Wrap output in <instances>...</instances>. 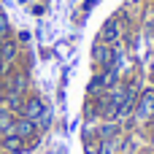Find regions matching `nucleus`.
<instances>
[{
	"instance_id": "obj_1",
	"label": "nucleus",
	"mask_w": 154,
	"mask_h": 154,
	"mask_svg": "<svg viewBox=\"0 0 154 154\" xmlns=\"http://www.w3.org/2000/svg\"><path fill=\"white\" fill-rule=\"evenodd\" d=\"M19 116L30 119V122H32L38 130H41V127H46V125L51 122V111L46 108V103H43L38 95H30V97H24V106H22Z\"/></svg>"
},
{
	"instance_id": "obj_2",
	"label": "nucleus",
	"mask_w": 154,
	"mask_h": 154,
	"mask_svg": "<svg viewBox=\"0 0 154 154\" xmlns=\"http://www.w3.org/2000/svg\"><path fill=\"white\" fill-rule=\"evenodd\" d=\"M116 60H119V46H111L106 41H97L92 46V62L106 70V68H116Z\"/></svg>"
},
{
	"instance_id": "obj_3",
	"label": "nucleus",
	"mask_w": 154,
	"mask_h": 154,
	"mask_svg": "<svg viewBox=\"0 0 154 154\" xmlns=\"http://www.w3.org/2000/svg\"><path fill=\"white\" fill-rule=\"evenodd\" d=\"M135 122L141 127H149L154 122V89H141L138 103H135Z\"/></svg>"
},
{
	"instance_id": "obj_4",
	"label": "nucleus",
	"mask_w": 154,
	"mask_h": 154,
	"mask_svg": "<svg viewBox=\"0 0 154 154\" xmlns=\"http://www.w3.org/2000/svg\"><path fill=\"white\" fill-rule=\"evenodd\" d=\"M0 149L5 154H22L24 149H27V141L24 138H19V135H0Z\"/></svg>"
},
{
	"instance_id": "obj_5",
	"label": "nucleus",
	"mask_w": 154,
	"mask_h": 154,
	"mask_svg": "<svg viewBox=\"0 0 154 154\" xmlns=\"http://www.w3.org/2000/svg\"><path fill=\"white\" fill-rule=\"evenodd\" d=\"M14 135H19V138H24L27 143L38 135V127L30 122V119H24V116H16V122H14Z\"/></svg>"
},
{
	"instance_id": "obj_6",
	"label": "nucleus",
	"mask_w": 154,
	"mask_h": 154,
	"mask_svg": "<svg viewBox=\"0 0 154 154\" xmlns=\"http://www.w3.org/2000/svg\"><path fill=\"white\" fill-rule=\"evenodd\" d=\"M0 60H3L8 68H14V62L19 60V43H16L14 38H8V41L0 43Z\"/></svg>"
},
{
	"instance_id": "obj_7",
	"label": "nucleus",
	"mask_w": 154,
	"mask_h": 154,
	"mask_svg": "<svg viewBox=\"0 0 154 154\" xmlns=\"http://www.w3.org/2000/svg\"><path fill=\"white\" fill-rule=\"evenodd\" d=\"M119 32H122L119 19H108V22H106V27H103V32H100V41H106V43L116 46V43H119Z\"/></svg>"
},
{
	"instance_id": "obj_8",
	"label": "nucleus",
	"mask_w": 154,
	"mask_h": 154,
	"mask_svg": "<svg viewBox=\"0 0 154 154\" xmlns=\"http://www.w3.org/2000/svg\"><path fill=\"white\" fill-rule=\"evenodd\" d=\"M19 114L8 111L5 106H0V135H11L14 133V122H16Z\"/></svg>"
},
{
	"instance_id": "obj_9",
	"label": "nucleus",
	"mask_w": 154,
	"mask_h": 154,
	"mask_svg": "<svg viewBox=\"0 0 154 154\" xmlns=\"http://www.w3.org/2000/svg\"><path fill=\"white\" fill-rule=\"evenodd\" d=\"M8 38H11V24H8V19L0 14V43L8 41Z\"/></svg>"
},
{
	"instance_id": "obj_10",
	"label": "nucleus",
	"mask_w": 154,
	"mask_h": 154,
	"mask_svg": "<svg viewBox=\"0 0 154 154\" xmlns=\"http://www.w3.org/2000/svg\"><path fill=\"white\" fill-rule=\"evenodd\" d=\"M146 32H149V38L154 41V11L149 14V19H146Z\"/></svg>"
},
{
	"instance_id": "obj_11",
	"label": "nucleus",
	"mask_w": 154,
	"mask_h": 154,
	"mask_svg": "<svg viewBox=\"0 0 154 154\" xmlns=\"http://www.w3.org/2000/svg\"><path fill=\"white\" fill-rule=\"evenodd\" d=\"M8 70H11V68H8V65H5V62H3V60H0V81H3V79H5V76H8Z\"/></svg>"
},
{
	"instance_id": "obj_12",
	"label": "nucleus",
	"mask_w": 154,
	"mask_h": 154,
	"mask_svg": "<svg viewBox=\"0 0 154 154\" xmlns=\"http://www.w3.org/2000/svg\"><path fill=\"white\" fill-rule=\"evenodd\" d=\"M0 106H3V84H0Z\"/></svg>"
},
{
	"instance_id": "obj_13",
	"label": "nucleus",
	"mask_w": 154,
	"mask_h": 154,
	"mask_svg": "<svg viewBox=\"0 0 154 154\" xmlns=\"http://www.w3.org/2000/svg\"><path fill=\"white\" fill-rule=\"evenodd\" d=\"M87 154H97V149H87Z\"/></svg>"
}]
</instances>
